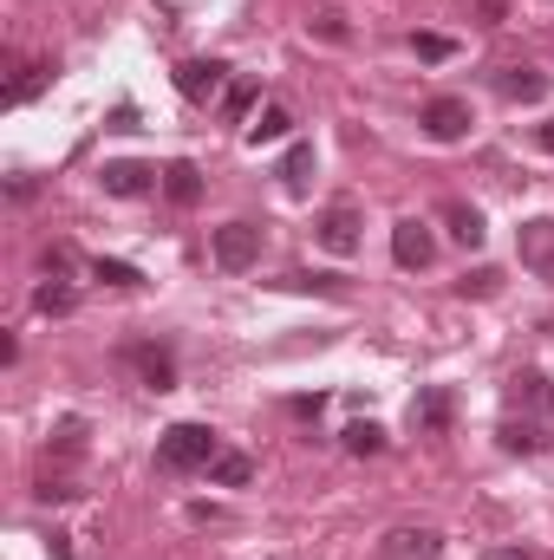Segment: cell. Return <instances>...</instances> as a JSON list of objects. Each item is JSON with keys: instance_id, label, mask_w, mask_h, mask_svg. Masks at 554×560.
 <instances>
[{"instance_id": "obj_4", "label": "cell", "mask_w": 554, "mask_h": 560, "mask_svg": "<svg viewBox=\"0 0 554 560\" xmlns=\"http://www.w3.org/2000/svg\"><path fill=\"white\" fill-rule=\"evenodd\" d=\"M516 255H522L529 275L554 280V215H529V222L516 229Z\"/></svg>"}, {"instance_id": "obj_7", "label": "cell", "mask_w": 554, "mask_h": 560, "mask_svg": "<svg viewBox=\"0 0 554 560\" xmlns=\"http://www.w3.org/2000/svg\"><path fill=\"white\" fill-rule=\"evenodd\" d=\"M417 125H424V138L457 143V138H470V105H463V98H430V105L417 112Z\"/></svg>"}, {"instance_id": "obj_22", "label": "cell", "mask_w": 554, "mask_h": 560, "mask_svg": "<svg viewBox=\"0 0 554 560\" xmlns=\"http://www.w3.org/2000/svg\"><path fill=\"white\" fill-rule=\"evenodd\" d=\"M85 436H92V423H85V418H59L46 450H53V456H79V450H85Z\"/></svg>"}, {"instance_id": "obj_26", "label": "cell", "mask_w": 554, "mask_h": 560, "mask_svg": "<svg viewBox=\"0 0 554 560\" xmlns=\"http://www.w3.org/2000/svg\"><path fill=\"white\" fill-rule=\"evenodd\" d=\"M92 280H105V287H143V275L131 261H105V255L92 261Z\"/></svg>"}, {"instance_id": "obj_16", "label": "cell", "mask_w": 554, "mask_h": 560, "mask_svg": "<svg viewBox=\"0 0 554 560\" xmlns=\"http://www.w3.org/2000/svg\"><path fill=\"white\" fill-rule=\"evenodd\" d=\"M163 196H170L176 209L203 202V170H196V163H170V170H163Z\"/></svg>"}, {"instance_id": "obj_33", "label": "cell", "mask_w": 554, "mask_h": 560, "mask_svg": "<svg viewBox=\"0 0 554 560\" xmlns=\"http://www.w3.org/2000/svg\"><path fill=\"white\" fill-rule=\"evenodd\" d=\"M46 555H53V560H72V541H66V535H53V541H46Z\"/></svg>"}, {"instance_id": "obj_29", "label": "cell", "mask_w": 554, "mask_h": 560, "mask_svg": "<svg viewBox=\"0 0 554 560\" xmlns=\"http://www.w3.org/2000/svg\"><path fill=\"white\" fill-rule=\"evenodd\" d=\"M72 268H79V255H72V248H46V275H53V280H66Z\"/></svg>"}, {"instance_id": "obj_25", "label": "cell", "mask_w": 554, "mask_h": 560, "mask_svg": "<svg viewBox=\"0 0 554 560\" xmlns=\"http://www.w3.org/2000/svg\"><path fill=\"white\" fill-rule=\"evenodd\" d=\"M412 52L424 66H443V59L457 52V39H450V33H412Z\"/></svg>"}, {"instance_id": "obj_2", "label": "cell", "mask_w": 554, "mask_h": 560, "mask_svg": "<svg viewBox=\"0 0 554 560\" xmlns=\"http://www.w3.org/2000/svg\"><path fill=\"white\" fill-rule=\"evenodd\" d=\"M255 261H262V222H222L216 229V268L249 275Z\"/></svg>"}, {"instance_id": "obj_5", "label": "cell", "mask_w": 554, "mask_h": 560, "mask_svg": "<svg viewBox=\"0 0 554 560\" xmlns=\"http://www.w3.org/2000/svg\"><path fill=\"white\" fill-rule=\"evenodd\" d=\"M176 92H183L189 105H209V98L229 92V66H222V59H183V66H176Z\"/></svg>"}, {"instance_id": "obj_31", "label": "cell", "mask_w": 554, "mask_h": 560, "mask_svg": "<svg viewBox=\"0 0 554 560\" xmlns=\"http://www.w3.org/2000/svg\"><path fill=\"white\" fill-rule=\"evenodd\" d=\"M112 131H138V105H118L112 112Z\"/></svg>"}, {"instance_id": "obj_17", "label": "cell", "mask_w": 554, "mask_h": 560, "mask_svg": "<svg viewBox=\"0 0 554 560\" xmlns=\"http://www.w3.org/2000/svg\"><path fill=\"white\" fill-rule=\"evenodd\" d=\"M255 98H262V85H255V79H229V92L216 98V112H222V125H242V118L255 112Z\"/></svg>"}, {"instance_id": "obj_10", "label": "cell", "mask_w": 554, "mask_h": 560, "mask_svg": "<svg viewBox=\"0 0 554 560\" xmlns=\"http://www.w3.org/2000/svg\"><path fill=\"white\" fill-rule=\"evenodd\" d=\"M99 183H105V196H150V189H157V170H150V163H131V156H118V163L99 170Z\"/></svg>"}, {"instance_id": "obj_11", "label": "cell", "mask_w": 554, "mask_h": 560, "mask_svg": "<svg viewBox=\"0 0 554 560\" xmlns=\"http://www.w3.org/2000/svg\"><path fill=\"white\" fill-rule=\"evenodd\" d=\"M125 365L138 372L150 392H170V385H176V359H170L163 346H125Z\"/></svg>"}, {"instance_id": "obj_23", "label": "cell", "mask_w": 554, "mask_h": 560, "mask_svg": "<svg viewBox=\"0 0 554 560\" xmlns=\"http://www.w3.org/2000/svg\"><path fill=\"white\" fill-rule=\"evenodd\" d=\"M339 443H346L353 456H379V450H385V430H379V423H346Z\"/></svg>"}, {"instance_id": "obj_18", "label": "cell", "mask_w": 554, "mask_h": 560, "mask_svg": "<svg viewBox=\"0 0 554 560\" xmlns=\"http://www.w3.org/2000/svg\"><path fill=\"white\" fill-rule=\"evenodd\" d=\"M249 476H255V463L242 450H216V463H209V482L216 489H249Z\"/></svg>"}, {"instance_id": "obj_32", "label": "cell", "mask_w": 554, "mask_h": 560, "mask_svg": "<svg viewBox=\"0 0 554 560\" xmlns=\"http://www.w3.org/2000/svg\"><path fill=\"white\" fill-rule=\"evenodd\" d=\"M476 13H483V26H496L503 20V0H476Z\"/></svg>"}, {"instance_id": "obj_6", "label": "cell", "mask_w": 554, "mask_h": 560, "mask_svg": "<svg viewBox=\"0 0 554 560\" xmlns=\"http://www.w3.org/2000/svg\"><path fill=\"white\" fill-rule=\"evenodd\" d=\"M359 229H366V222H359V209H353V202H333V209L313 222V235H320V248H326V255H359V242H366Z\"/></svg>"}, {"instance_id": "obj_27", "label": "cell", "mask_w": 554, "mask_h": 560, "mask_svg": "<svg viewBox=\"0 0 554 560\" xmlns=\"http://www.w3.org/2000/svg\"><path fill=\"white\" fill-rule=\"evenodd\" d=\"M457 293H463V300H470V293H476V300H489V293H503V275H496V268H476V275L457 280Z\"/></svg>"}, {"instance_id": "obj_30", "label": "cell", "mask_w": 554, "mask_h": 560, "mask_svg": "<svg viewBox=\"0 0 554 560\" xmlns=\"http://www.w3.org/2000/svg\"><path fill=\"white\" fill-rule=\"evenodd\" d=\"M33 495H39V502H72V495H79V489H72V482H53V476H46V482H39V489H33Z\"/></svg>"}, {"instance_id": "obj_3", "label": "cell", "mask_w": 554, "mask_h": 560, "mask_svg": "<svg viewBox=\"0 0 554 560\" xmlns=\"http://www.w3.org/2000/svg\"><path fill=\"white\" fill-rule=\"evenodd\" d=\"M392 261H399L405 275H424V268L437 261V235H430V222L405 215V222L392 229Z\"/></svg>"}, {"instance_id": "obj_24", "label": "cell", "mask_w": 554, "mask_h": 560, "mask_svg": "<svg viewBox=\"0 0 554 560\" xmlns=\"http://www.w3.org/2000/svg\"><path fill=\"white\" fill-rule=\"evenodd\" d=\"M33 306H39V313H72L79 293H72L66 280H46V287H33Z\"/></svg>"}, {"instance_id": "obj_15", "label": "cell", "mask_w": 554, "mask_h": 560, "mask_svg": "<svg viewBox=\"0 0 554 560\" xmlns=\"http://www.w3.org/2000/svg\"><path fill=\"white\" fill-rule=\"evenodd\" d=\"M496 92H503L509 105H542V98H549V79H542V72H516V66H503V72H496Z\"/></svg>"}, {"instance_id": "obj_20", "label": "cell", "mask_w": 554, "mask_h": 560, "mask_svg": "<svg viewBox=\"0 0 554 560\" xmlns=\"http://www.w3.org/2000/svg\"><path fill=\"white\" fill-rule=\"evenodd\" d=\"M46 85H53V66H46V59H33V66H20V79L7 85V105H26V98H39Z\"/></svg>"}, {"instance_id": "obj_12", "label": "cell", "mask_w": 554, "mask_h": 560, "mask_svg": "<svg viewBox=\"0 0 554 560\" xmlns=\"http://www.w3.org/2000/svg\"><path fill=\"white\" fill-rule=\"evenodd\" d=\"M509 411L549 418V411H554V385L542 378V372H516V378H509Z\"/></svg>"}, {"instance_id": "obj_13", "label": "cell", "mask_w": 554, "mask_h": 560, "mask_svg": "<svg viewBox=\"0 0 554 560\" xmlns=\"http://www.w3.org/2000/svg\"><path fill=\"white\" fill-rule=\"evenodd\" d=\"M437 215H443V229H450V235H457L463 248H483V235H489V222H483V209H476V202H463V196H450V202H443Z\"/></svg>"}, {"instance_id": "obj_34", "label": "cell", "mask_w": 554, "mask_h": 560, "mask_svg": "<svg viewBox=\"0 0 554 560\" xmlns=\"http://www.w3.org/2000/svg\"><path fill=\"white\" fill-rule=\"evenodd\" d=\"M483 560H535V555H522V548H489Z\"/></svg>"}, {"instance_id": "obj_35", "label": "cell", "mask_w": 554, "mask_h": 560, "mask_svg": "<svg viewBox=\"0 0 554 560\" xmlns=\"http://www.w3.org/2000/svg\"><path fill=\"white\" fill-rule=\"evenodd\" d=\"M535 150H549V156H554V118L542 125V131H535Z\"/></svg>"}, {"instance_id": "obj_19", "label": "cell", "mask_w": 554, "mask_h": 560, "mask_svg": "<svg viewBox=\"0 0 554 560\" xmlns=\"http://www.w3.org/2000/svg\"><path fill=\"white\" fill-rule=\"evenodd\" d=\"M549 436H542V418H503V450H516V456H535Z\"/></svg>"}, {"instance_id": "obj_1", "label": "cell", "mask_w": 554, "mask_h": 560, "mask_svg": "<svg viewBox=\"0 0 554 560\" xmlns=\"http://www.w3.org/2000/svg\"><path fill=\"white\" fill-rule=\"evenodd\" d=\"M216 450H222V443H216V430H209V423H170V430L157 436V463H163V469H176V476H183V469H209V463H216Z\"/></svg>"}, {"instance_id": "obj_28", "label": "cell", "mask_w": 554, "mask_h": 560, "mask_svg": "<svg viewBox=\"0 0 554 560\" xmlns=\"http://www.w3.org/2000/svg\"><path fill=\"white\" fill-rule=\"evenodd\" d=\"M307 26H313V33H320V39H333V46H339V39H346V13H333V7H326V13H313V20H307Z\"/></svg>"}, {"instance_id": "obj_21", "label": "cell", "mask_w": 554, "mask_h": 560, "mask_svg": "<svg viewBox=\"0 0 554 560\" xmlns=\"http://www.w3.org/2000/svg\"><path fill=\"white\" fill-rule=\"evenodd\" d=\"M287 131H293V112L287 105H262V118L249 125V143H280Z\"/></svg>"}, {"instance_id": "obj_9", "label": "cell", "mask_w": 554, "mask_h": 560, "mask_svg": "<svg viewBox=\"0 0 554 560\" xmlns=\"http://www.w3.org/2000/svg\"><path fill=\"white\" fill-rule=\"evenodd\" d=\"M450 418H457V398H450L443 385H424V392L412 398V423L424 430V436H443V430H450Z\"/></svg>"}, {"instance_id": "obj_8", "label": "cell", "mask_w": 554, "mask_h": 560, "mask_svg": "<svg viewBox=\"0 0 554 560\" xmlns=\"http://www.w3.org/2000/svg\"><path fill=\"white\" fill-rule=\"evenodd\" d=\"M379 555L385 560H443V535L437 528H392L379 541Z\"/></svg>"}, {"instance_id": "obj_14", "label": "cell", "mask_w": 554, "mask_h": 560, "mask_svg": "<svg viewBox=\"0 0 554 560\" xmlns=\"http://www.w3.org/2000/svg\"><path fill=\"white\" fill-rule=\"evenodd\" d=\"M313 163H320V156H313V143L300 138V143H287V156H280V189H287V196H307V183H313Z\"/></svg>"}]
</instances>
